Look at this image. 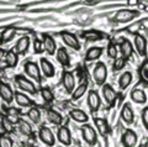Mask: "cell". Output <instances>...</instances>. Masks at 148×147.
I'll use <instances>...</instances> for the list:
<instances>
[{
  "label": "cell",
  "instance_id": "obj_2",
  "mask_svg": "<svg viewBox=\"0 0 148 147\" xmlns=\"http://www.w3.org/2000/svg\"><path fill=\"white\" fill-rule=\"evenodd\" d=\"M15 82L16 84L18 85V88L21 90L26 91V93H30V94H36L37 93V88L36 85L32 83L31 80H29L25 76H21V74H17L15 77Z\"/></svg>",
  "mask_w": 148,
  "mask_h": 147
},
{
  "label": "cell",
  "instance_id": "obj_37",
  "mask_svg": "<svg viewBox=\"0 0 148 147\" xmlns=\"http://www.w3.org/2000/svg\"><path fill=\"white\" fill-rule=\"evenodd\" d=\"M0 147H14L11 137L6 134H0Z\"/></svg>",
  "mask_w": 148,
  "mask_h": 147
},
{
  "label": "cell",
  "instance_id": "obj_48",
  "mask_svg": "<svg viewBox=\"0 0 148 147\" xmlns=\"http://www.w3.org/2000/svg\"><path fill=\"white\" fill-rule=\"evenodd\" d=\"M145 147H148V140H147V142H146V145H145Z\"/></svg>",
  "mask_w": 148,
  "mask_h": 147
},
{
  "label": "cell",
  "instance_id": "obj_41",
  "mask_svg": "<svg viewBox=\"0 0 148 147\" xmlns=\"http://www.w3.org/2000/svg\"><path fill=\"white\" fill-rule=\"evenodd\" d=\"M140 74H141V77H142V79H143V80H145V82H148V61L141 67Z\"/></svg>",
  "mask_w": 148,
  "mask_h": 147
},
{
  "label": "cell",
  "instance_id": "obj_16",
  "mask_svg": "<svg viewBox=\"0 0 148 147\" xmlns=\"http://www.w3.org/2000/svg\"><path fill=\"white\" fill-rule=\"evenodd\" d=\"M14 99H15L16 104H18L22 108H31V106H34V102H32V100L26 94L21 93V91H15V93H14Z\"/></svg>",
  "mask_w": 148,
  "mask_h": 147
},
{
  "label": "cell",
  "instance_id": "obj_50",
  "mask_svg": "<svg viewBox=\"0 0 148 147\" xmlns=\"http://www.w3.org/2000/svg\"><path fill=\"white\" fill-rule=\"evenodd\" d=\"M0 115H1V114H0Z\"/></svg>",
  "mask_w": 148,
  "mask_h": 147
},
{
  "label": "cell",
  "instance_id": "obj_15",
  "mask_svg": "<svg viewBox=\"0 0 148 147\" xmlns=\"http://www.w3.org/2000/svg\"><path fill=\"white\" fill-rule=\"evenodd\" d=\"M135 47H136L140 56H142V57L146 56V53H147V40L140 34L135 35Z\"/></svg>",
  "mask_w": 148,
  "mask_h": 147
},
{
  "label": "cell",
  "instance_id": "obj_30",
  "mask_svg": "<svg viewBox=\"0 0 148 147\" xmlns=\"http://www.w3.org/2000/svg\"><path fill=\"white\" fill-rule=\"evenodd\" d=\"M57 61L62 64V66H69L71 63V58H69V54L67 52V49L64 47H61L57 49Z\"/></svg>",
  "mask_w": 148,
  "mask_h": 147
},
{
  "label": "cell",
  "instance_id": "obj_27",
  "mask_svg": "<svg viewBox=\"0 0 148 147\" xmlns=\"http://www.w3.org/2000/svg\"><path fill=\"white\" fill-rule=\"evenodd\" d=\"M86 90H88V82L84 80V82H82V83L73 90V93H72V99H73V100H79L82 96L86 93Z\"/></svg>",
  "mask_w": 148,
  "mask_h": 147
},
{
  "label": "cell",
  "instance_id": "obj_10",
  "mask_svg": "<svg viewBox=\"0 0 148 147\" xmlns=\"http://www.w3.org/2000/svg\"><path fill=\"white\" fill-rule=\"evenodd\" d=\"M100 104H101V100H100V96L98 94V91L90 90L89 94H88V106H89L90 111L96 113L100 108Z\"/></svg>",
  "mask_w": 148,
  "mask_h": 147
},
{
  "label": "cell",
  "instance_id": "obj_18",
  "mask_svg": "<svg viewBox=\"0 0 148 147\" xmlns=\"http://www.w3.org/2000/svg\"><path fill=\"white\" fill-rule=\"evenodd\" d=\"M29 47H30V38H29V36H22V37H20L17 40L14 51H15L17 54H24V53L27 52Z\"/></svg>",
  "mask_w": 148,
  "mask_h": 147
},
{
  "label": "cell",
  "instance_id": "obj_49",
  "mask_svg": "<svg viewBox=\"0 0 148 147\" xmlns=\"http://www.w3.org/2000/svg\"><path fill=\"white\" fill-rule=\"evenodd\" d=\"M138 147H143V146H138Z\"/></svg>",
  "mask_w": 148,
  "mask_h": 147
},
{
  "label": "cell",
  "instance_id": "obj_43",
  "mask_svg": "<svg viewBox=\"0 0 148 147\" xmlns=\"http://www.w3.org/2000/svg\"><path fill=\"white\" fill-rule=\"evenodd\" d=\"M140 29H141V25H140V24H135V25L130 26L128 29H127V31H128V32H131V34H135V35H136Z\"/></svg>",
  "mask_w": 148,
  "mask_h": 147
},
{
  "label": "cell",
  "instance_id": "obj_39",
  "mask_svg": "<svg viewBox=\"0 0 148 147\" xmlns=\"http://www.w3.org/2000/svg\"><path fill=\"white\" fill-rule=\"evenodd\" d=\"M108 54L110 58H117V47L115 43H109L108 46Z\"/></svg>",
  "mask_w": 148,
  "mask_h": 147
},
{
  "label": "cell",
  "instance_id": "obj_34",
  "mask_svg": "<svg viewBox=\"0 0 148 147\" xmlns=\"http://www.w3.org/2000/svg\"><path fill=\"white\" fill-rule=\"evenodd\" d=\"M1 127L4 130V134H14L15 132V125L9 120V119H6L5 116H3V120H1Z\"/></svg>",
  "mask_w": 148,
  "mask_h": 147
},
{
  "label": "cell",
  "instance_id": "obj_28",
  "mask_svg": "<svg viewBox=\"0 0 148 147\" xmlns=\"http://www.w3.org/2000/svg\"><path fill=\"white\" fill-rule=\"evenodd\" d=\"M47 119H48L49 122H52V124H54V125H57V126H61L62 122H63L62 115L58 111L53 110V109L47 110Z\"/></svg>",
  "mask_w": 148,
  "mask_h": 147
},
{
  "label": "cell",
  "instance_id": "obj_9",
  "mask_svg": "<svg viewBox=\"0 0 148 147\" xmlns=\"http://www.w3.org/2000/svg\"><path fill=\"white\" fill-rule=\"evenodd\" d=\"M62 83L63 87L68 93H73V90L75 89V77L73 76L72 72L64 71L62 76Z\"/></svg>",
  "mask_w": 148,
  "mask_h": 147
},
{
  "label": "cell",
  "instance_id": "obj_42",
  "mask_svg": "<svg viewBox=\"0 0 148 147\" xmlns=\"http://www.w3.org/2000/svg\"><path fill=\"white\" fill-rule=\"evenodd\" d=\"M141 119H142V122H143V126H145L147 130H148V106H146L145 109L142 110V114H141Z\"/></svg>",
  "mask_w": 148,
  "mask_h": 147
},
{
  "label": "cell",
  "instance_id": "obj_20",
  "mask_svg": "<svg viewBox=\"0 0 148 147\" xmlns=\"http://www.w3.org/2000/svg\"><path fill=\"white\" fill-rule=\"evenodd\" d=\"M43 46L48 54H54L57 51V43L51 35H43Z\"/></svg>",
  "mask_w": 148,
  "mask_h": 147
},
{
  "label": "cell",
  "instance_id": "obj_38",
  "mask_svg": "<svg viewBox=\"0 0 148 147\" xmlns=\"http://www.w3.org/2000/svg\"><path fill=\"white\" fill-rule=\"evenodd\" d=\"M126 62H127V59L123 58V57L115 58V62H114V64H112L114 71H121V69H123V67L126 66Z\"/></svg>",
  "mask_w": 148,
  "mask_h": 147
},
{
  "label": "cell",
  "instance_id": "obj_25",
  "mask_svg": "<svg viewBox=\"0 0 148 147\" xmlns=\"http://www.w3.org/2000/svg\"><path fill=\"white\" fill-rule=\"evenodd\" d=\"M94 124L96 128H98V132L101 136H106L109 132V124L105 119H101V117H95L94 119Z\"/></svg>",
  "mask_w": 148,
  "mask_h": 147
},
{
  "label": "cell",
  "instance_id": "obj_29",
  "mask_svg": "<svg viewBox=\"0 0 148 147\" xmlns=\"http://www.w3.org/2000/svg\"><path fill=\"white\" fill-rule=\"evenodd\" d=\"M103 54V48L101 47H91L86 51V54H85V61H96L98 58H100V56Z\"/></svg>",
  "mask_w": 148,
  "mask_h": 147
},
{
  "label": "cell",
  "instance_id": "obj_7",
  "mask_svg": "<svg viewBox=\"0 0 148 147\" xmlns=\"http://www.w3.org/2000/svg\"><path fill=\"white\" fill-rule=\"evenodd\" d=\"M137 16H138V11L130 10V9H122V10L116 12L114 19L117 22H128V21H132L133 19H136Z\"/></svg>",
  "mask_w": 148,
  "mask_h": 147
},
{
  "label": "cell",
  "instance_id": "obj_3",
  "mask_svg": "<svg viewBox=\"0 0 148 147\" xmlns=\"http://www.w3.org/2000/svg\"><path fill=\"white\" fill-rule=\"evenodd\" d=\"M80 130H82L83 139H84V141L86 144L92 146L98 142V134H96V131L94 130V127H91L89 124H84Z\"/></svg>",
  "mask_w": 148,
  "mask_h": 147
},
{
  "label": "cell",
  "instance_id": "obj_46",
  "mask_svg": "<svg viewBox=\"0 0 148 147\" xmlns=\"http://www.w3.org/2000/svg\"><path fill=\"white\" fill-rule=\"evenodd\" d=\"M140 25L141 27H145V29L148 30V17H146V19H143L141 22H140Z\"/></svg>",
  "mask_w": 148,
  "mask_h": 147
},
{
  "label": "cell",
  "instance_id": "obj_13",
  "mask_svg": "<svg viewBox=\"0 0 148 147\" xmlns=\"http://www.w3.org/2000/svg\"><path fill=\"white\" fill-rule=\"evenodd\" d=\"M40 64H41L40 69H41V72L43 73V76H45V77L52 78V77L54 76L56 68H54V66L48 61L47 58H41V59H40Z\"/></svg>",
  "mask_w": 148,
  "mask_h": 147
},
{
  "label": "cell",
  "instance_id": "obj_31",
  "mask_svg": "<svg viewBox=\"0 0 148 147\" xmlns=\"http://www.w3.org/2000/svg\"><path fill=\"white\" fill-rule=\"evenodd\" d=\"M132 82V73L131 72H125L120 77L119 79V85H120V89H126L127 87L131 84Z\"/></svg>",
  "mask_w": 148,
  "mask_h": 147
},
{
  "label": "cell",
  "instance_id": "obj_8",
  "mask_svg": "<svg viewBox=\"0 0 148 147\" xmlns=\"http://www.w3.org/2000/svg\"><path fill=\"white\" fill-rule=\"evenodd\" d=\"M121 141H122L123 147H136L138 137H137V134L133 130L127 128V130H125V132H123Z\"/></svg>",
  "mask_w": 148,
  "mask_h": 147
},
{
  "label": "cell",
  "instance_id": "obj_40",
  "mask_svg": "<svg viewBox=\"0 0 148 147\" xmlns=\"http://www.w3.org/2000/svg\"><path fill=\"white\" fill-rule=\"evenodd\" d=\"M34 51L36 53H41V52L45 51V46H43L42 41H40V40H37V38L34 41Z\"/></svg>",
  "mask_w": 148,
  "mask_h": 147
},
{
  "label": "cell",
  "instance_id": "obj_12",
  "mask_svg": "<svg viewBox=\"0 0 148 147\" xmlns=\"http://www.w3.org/2000/svg\"><path fill=\"white\" fill-rule=\"evenodd\" d=\"M0 98L8 104L12 103L14 100V91L11 89V87L6 83H4V82H0Z\"/></svg>",
  "mask_w": 148,
  "mask_h": 147
},
{
  "label": "cell",
  "instance_id": "obj_4",
  "mask_svg": "<svg viewBox=\"0 0 148 147\" xmlns=\"http://www.w3.org/2000/svg\"><path fill=\"white\" fill-rule=\"evenodd\" d=\"M24 69L26 74L30 78H32V79H35L36 82H41V79H42L41 69H40L38 64H36L35 62H26L24 66Z\"/></svg>",
  "mask_w": 148,
  "mask_h": 147
},
{
  "label": "cell",
  "instance_id": "obj_36",
  "mask_svg": "<svg viewBox=\"0 0 148 147\" xmlns=\"http://www.w3.org/2000/svg\"><path fill=\"white\" fill-rule=\"evenodd\" d=\"M40 93H41V96H42V99L46 103H52L54 100V94L49 88H42Z\"/></svg>",
  "mask_w": 148,
  "mask_h": 147
},
{
  "label": "cell",
  "instance_id": "obj_24",
  "mask_svg": "<svg viewBox=\"0 0 148 147\" xmlns=\"http://www.w3.org/2000/svg\"><path fill=\"white\" fill-rule=\"evenodd\" d=\"M5 63L8 68H15L18 63V54L10 49V51H6V56H5Z\"/></svg>",
  "mask_w": 148,
  "mask_h": 147
},
{
  "label": "cell",
  "instance_id": "obj_14",
  "mask_svg": "<svg viewBox=\"0 0 148 147\" xmlns=\"http://www.w3.org/2000/svg\"><path fill=\"white\" fill-rule=\"evenodd\" d=\"M21 113L20 110L15 109L14 106H10V108H5L4 106V116H5L6 119H9L14 125H16V124H18V121L21 120Z\"/></svg>",
  "mask_w": 148,
  "mask_h": 147
},
{
  "label": "cell",
  "instance_id": "obj_5",
  "mask_svg": "<svg viewBox=\"0 0 148 147\" xmlns=\"http://www.w3.org/2000/svg\"><path fill=\"white\" fill-rule=\"evenodd\" d=\"M38 137L46 146H53L56 144V139L52 130L47 126H41L38 130Z\"/></svg>",
  "mask_w": 148,
  "mask_h": 147
},
{
  "label": "cell",
  "instance_id": "obj_33",
  "mask_svg": "<svg viewBox=\"0 0 148 147\" xmlns=\"http://www.w3.org/2000/svg\"><path fill=\"white\" fill-rule=\"evenodd\" d=\"M83 37H84L86 41H99V40H101L104 37V35L101 34V32L90 30V31L83 32Z\"/></svg>",
  "mask_w": 148,
  "mask_h": 147
},
{
  "label": "cell",
  "instance_id": "obj_47",
  "mask_svg": "<svg viewBox=\"0 0 148 147\" xmlns=\"http://www.w3.org/2000/svg\"><path fill=\"white\" fill-rule=\"evenodd\" d=\"M24 147H34V146H31V145H24Z\"/></svg>",
  "mask_w": 148,
  "mask_h": 147
},
{
  "label": "cell",
  "instance_id": "obj_1",
  "mask_svg": "<svg viewBox=\"0 0 148 147\" xmlns=\"http://www.w3.org/2000/svg\"><path fill=\"white\" fill-rule=\"evenodd\" d=\"M92 78L98 85H104L108 78V68L103 62H99L92 71Z\"/></svg>",
  "mask_w": 148,
  "mask_h": 147
},
{
  "label": "cell",
  "instance_id": "obj_11",
  "mask_svg": "<svg viewBox=\"0 0 148 147\" xmlns=\"http://www.w3.org/2000/svg\"><path fill=\"white\" fill-rule=\"evenodd\" d=\"M57 139L64 146H69L72 144V135L67 126H59L57 131Z\"/></svg>",
  "mask_w": 148,
  "mask_h": 147
},
{
  "label": "cell",
  "instance_id": "obj_21",
  "mask_svg": "<svg viewBox=\"0 0 148 147\" xmlns=\"http://www.w3.org/2000/svg\"><path fill=\"white\" fill-rule=\"evenodd\" d=\"M121 119L126 124H132L135 120V113L130 104H125L121 109Z\"/></svg>",
  "mask_w": 148,
  "mask_h": 147
},
{
  "label": "cell",
  "instance_id": "obj_35",
  "mask_svg": "<svg viewBox=\"0 0 148 147\" xmlns=\"http://www.w3.org/2000/svg\"><path fill=\"white\" fill-rule=\"evenodd\" d=\"M27 116H29V119L34 124L40 122V120H41V111H40V109H37L35 106H31V109L29 110V113H27Z\"/></svg>",
  "mask_w": 148,
  "mask_h": 147
},
{
  "label": "cell",
  "instance_id": "obj_17",
  "mask_svg": "<svg viewBox=\"0 0 148 147\" xmlns=\"http://www.w3.org/2000/svg\"><path fill=\"white\" fill-rule=\"evenodd\" d=\"M103 94H104V99L106 100L110 106H112L116 100V91L114 90V88L110 84H104L103 85Z\"/></svg>",
  "mask_w": 148,
  "mask_h": 147
},
{
  "label": "cell",
  "instance_id": "obj_19",
  "mask_svg": "<svg viewBox=\"0 0 148 147\" xmlns=\"http://www.w3.org/2000/svg\"><path fill=\"white\" fill-rule=\"evenodd\" d=\"M16 32H17L16 27H14V26L6 27V29L1 32V35H0V43H8V42H10V41H12L16 36Z\"/></svg>",
  "mask_w": 148,
  "mask_h": 147
},
{
  "label": "cell",
  "instance_id": "obj_45",
  "mask_svg": "<svg viewBox=\"0 0 148 147\" xmlns=\"http://www.w3.org/2000/svg\"><path fill=\"white\" fill-rule=\"evenodd\" d=\"M140 0H127V5L128 6H137Z\"/></svg>",
  "mask_w": 148,
  "mask_h": 147
},
{
  "label": "cell",
  "instance_id": "obj_44",
  "mask_svg": "<svg viewBox=\"0 0 148 147\" xmlns=\"http://www.w3.org/2000/svg\"><path fill=\"white\" fill-rule=\"evenodd\" d=\"M5 56H6V51L0 47V62H3L4 59H5Z\"/></svg>",
  "mask_w": 148,
  "mask_h": 147
},
{
  "label": "cell",
  "instance_id": "obj_32",
  "mask_svg": "<svg viewBox=\"0 0 148 147\" xmlns=\"http://www.w3.org/2000/svg\"><path fill=\"white\" fill-rule=\"evenodd\" d=\"M18 130H20L21 134H24V135L29 136V137H32V136H34L32 126H31L27 121H25V120H20V121H18Z\"/></svg>",
  "mask_w": 148,
  "mask_h": 147
},
{
  "label": "cell",
  "instance_id": "obj_22",
  "mask_svg": "<svg viewBox=\"0 0 148 147\" xmlns=\"http://www.w3.org/2000/svg\"><path fill=\"white\" fill-rule=\"evenodd\" d=\"M69 115H71V117L73 119L74 121H77V122H84V124H86L88 120H89L88 114L85 111H83V110H80V109H73V110H71Z\"/></svg>",
  "mask_w": 148,
  "mask_h": 147
},
{
  "label": "cell",
  "instance_id": "obj_6",
  "mask_svg": "<svg viewBox=\"0 0 148 147\" xmlns=\"http://www.w3.org/2000/svg\"><path fill=\"white\" fill-rule=\"evenodd\" d=\"M61 37L63 40V42L66 43L68 47H71L73 49H75V51H79L80 49V43H79V40L74 34L69 31H63L61 34Z\"/></svg>",
  "mask_w": 148,
  "mask_h": 147
},
{
  "label": "cell",
  "instance_id": "obj_26",
  "mask_svg": "<svg viewBox=\"0 0 148 147\" xmlns=\"http://www.w3.org/2000/svg\"><path fill=\"white\" fill-rule=\"evenodd\" d=\"M131 99L137 104H145L147 102V94L142 89H133L131 91Z\"/></svg>",
  "mask_w": 148,
  "mask_h": 147
},
{
  "label": "cell",
  "instance_id": "obj_23",
  "mask_svg": "<svg viewBox=\"0 0 148 147\" xmlns=\"http://www.w3.org/2000/svg\"><path fill=\"white\" fill-rule=\"evenodd\" d=\"M120 51H121V54L123 58H131L132 57V53H133V46L132 43L130 42L128 40H123L121 45H120Z\"/></svg>",
  "mask_w": 148,
  "mask_h": 147
}]
</instances>
